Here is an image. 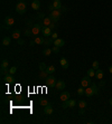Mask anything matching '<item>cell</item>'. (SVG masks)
<instances>
[{
	"label": "cell",
	"mask_w": 112,
	"mask_h": 124,
	"mask_svg": "<svg viewBox=\"0 0 112 124\" xmlns=\"http://www.w3.org/2000/svg\"><path fill=\"white\" fill-rule=\"evenodd\" d=\"M92 68H94L95 70L99 69V62H97V60L93 62V64H92Z\"/></svg>",
	"instance_id": "obj_35"
},
{
	"label": "cell",
	"mask_w": 112,
	"mask_h": 124,
	"mask_svg": "<svg viewBox=\"0 0 112 124\" xmlns=\"http://www.w3.org/2000/svg\"><path fill=\"white\" fill-rule=\"evenodd\" d=\"M52 6L54 7V9H61L62 8V2H61V0H54Z\"/></svg>",
	"instance_id": "obj_17"
},
{
	"label": "cell",
	"mask_w": 112,
	"mask_h": 124,
	"mask_svg": "<svg viewBox=\"0 0 112 124\" xmlns=\"http://www.w3.org/2000/svg\"><path fill=\"white\" fill-rule=\"evenodd\" d=\"M54 46H57V47H63L64 45H65V41L64 39H61V38H57V39L54 40Z\"/></svg>",
	"instance_id": "obj_13"
},
{
	"label": "cell",
	"mask_w": 112,
	"mask_h": 124,
	"mask_svg": "<svg viewBox=\"0 0 112 124\" xmlns=\"http://www.w3.org/2000/svg\"><path fill=\"white\" fill-rule=\"evenodd\" d=\"M84 93H85V87H83V86L78 87V89H77V94L78 95H83Z\"/></svg>",
	"instance_id": "obj_31"
},
{
	"label": "cell",
	"mask_w": 112,
	"mask_h": 124,
	"mask_svg": "<svg viewBox=\"0 0 112 124\" xmlns=\"http://www.w3.org/2000/svg\"><path fill=\"white\" fill-rule=\"evenodd\" d=\"M49 74L46 72V70H41V73H39V77L41 78H44V79H46L47 77H48Z\"/></svg>",
	"instance_id": "obj_22"
},
{
	"label": "cell",
	"mask_w": 112,
	"mask_h": 124,
	"mask_svg": "<svg viewBox=\"0 0 112 124\" xmlns=\"http://www.w3.org/2000/svg\"><path fill=\"white\" fill-rule=\"evenodd\" d=\"M60 64H61V66H62V68H64V69H67V68H68V66H70V63H68V60H67L65 57L61 58Z\"/></svg>",
	"instance_id": "obj_8"
},
{
	"label": "cell",
	"mask_w": 112,
	"mask_h": 124,
	"mask_svg": "<svg viewBox=\"0 0 112 124\" xmlns=\"http://www.w3.org/2000/svg\"><path fill=\"white\" fill-rule=\"evenodd\" d=\"M45 82H46V85L48 86V87H55V85H56V78L53 75H51V76H48L46 79H45Z\"/></svg>",
	"instance_id": "obj_2"
},
{
	"label": "cell",
	"mask_w": 112,
	"mask_h": 124,
	"mask_svg": "<svg viewBox=\"0 0 112 124\" xmlns=\"http://www.w3.org/2000/svg\"><path fill=\"white\" fill-rule=\"evenodd\" d=\"M76 105V101L75 99H70V107H75Z\"/></svg>",
	"instance_id": "obj_38"
},
{
	"label": "cell",
	"mask_w": 112,
	"mask_h": 124,
	"mask_svg": "<svg viewBox=\"0 0 112 124\" xmlns=\"http://www.w3.org/2000/svg\"><path fill=\"white\" fill-rule=\"evenodd\" d=\"M19 1H24V0H19Z\"/></svg>",
	"instance_id": "obj_47"
},
{
	"label": "cell",
	"mask_w": 112,
	"mask_h": 124,
	"mask_svg": "<svg viewBox=\"0 0 112 124\" xmlns=\"http://www.w3.org/2000/svg\"><path fill=\"white\" fill-rule=\"evenodd\" d=\"M109 103H110V105L112 106V97H111V99H109Z\"/></svg>",
	"instance_id": "obj_45"
},
{
	"label": "cell",
	"mask_w": 112,
	"mask_h": 124,
	"mask_svg": "<svg viewBox=\"0 0 112 124\" xmlns=\"http://www.w3.org/2000/svg\"><path fill=\"white\" fill-rule=\"evenodd\" d=\"M0 74H1L2 76H6L7 74H9V69H8V68H1V70H0Z\"/></svg>",
	"instance_id": "obj_30"
},
{
	"label": "cell",
	"mask_w": 112,
	"mask_h": 124,
	"mask_svg": "<svg viewBox=\"0 0 112 124\" xmlns=\"http://www.w3.org/2000/svg\"><path fill=\"white\" fill-rule=\"evenodd\" d=\"M39 104H41V105L44 107V106L48 105L49 102H48V99H39Z\"/></svg>",
	"instance_id": "obj_25"
},
{
	"label": "cell",
	"mask_w": 112,
	"mask_h": 124,
	"mask_svg": "<svg viewBox=\"0 0 112 124\" xmlns=\"http://www.w3.org/2000/svg\"><path fill=\"white\" fill-rule=\"evenodd\" d=\"M47 66L45 63H39V70H46Z\"/></svg>",
	"instance_id": "obj_32"
},
{
	"label": "cell",
	"mask_w": 112,
	"mask_h": 124,
	"mask_svg": "<svg viewBox=\"0 0 112 124\" xmlns=\"http://www.w3.org/2000/svg\"><path fill=\"white\" fill-rule=\"evenodd\" d=\"M17 43H18V45H24V43H25V40L21 39V38H19V39L17 40Z\"/></svg>",
	"instance_id": "obj_41"
},
{
	"label": "cell",
	"mask_w": 112,
	"mask_h": 124,
	"mask_svg": "<svg viewBox=\"0 0 112 124\" xmlns=\"http://www.w3.org/2000/svg\"><path fill=\"white\" fill-rule=\"evenodd\" d=\"M52 43H54V40H53L52 38H49V37H47V39H45L44 45H45V46H48V45H51Z\"/></svg>",
	"instance_id": "obj_29"
},
{
	"label": "cell",
	"mask_w": 112,
	"mask_h": 124,
	"mask_svg": "<svg viewBox=\"0 0 112 124\" xmlns=\"http://www.w3.org/2000/svg\"><path fill=\"white\" fill-rule=\"evenodd\" d=\"M51 24H52V19H51V17H45V18L43 19V25H44L45 27H49Z\"/></svg>",
	"instance_id": "obj_19"
},
{
	"label": "cell",
	"mask_w": 112,
	"mask_h": 124,
	"mask_svg": "<svg viewBox=\"0 0 112 124\" xmlns=\"http://www.w3.org/2000/svg\"><path fill=\"white\" fill-rule=\"evenodd\" d=\"M55 88L56 91H62L65 88V82L64 80H57L56 82V85H55Z\"/></svg>",
	"instance_id": "obj_7"
},
{
	"label": "cell",
	"mask_w": 112,
	"mask_h": 124,
	"mask_svg": "<svg viewBox=\"0 0 112 124\" xmlns=\"http://www.w3.org/2000/svg\"><path fill=\"white\" fill-rule=\"evenodd\" d=\"M52 50L54 54H58L60 53V47H57V46H54V47H52Z\"/></svg>",
	"instance_id": "obj_37"
},
{
	"label": "cell",
	"mask_w": 112,
	"mask_h": 124,
	"mask_svg": "<svg viewBox=\"0 0 112 124\" xmlns=\"http://www.w3.org/2000/svg\"><path fill=\"white\" fill-rule=\"evenodd\" d=\"M91 87L93 88L94 94H97V93H99V91H97V85L94 84V83H91Z\"/></svg>",
	"instance_id": "obj_36"
},
{
	"label": "cell",
	"mask_w": 112,
	"mask_h": 124,
	"mask_svg": "<svg viewBox=\"0 0 112 124\" xmlns=\"http://www.w3.org/2000/svg\"><path fill=\"white\" fill-rule=\"evenodd\" d=\"M34 41H35L36 45H43L45 43V38H43V37H36Z\"/></svg>",
	"instance_id": "obj_21"
},
{
	"label": "cell",
	"mask_w": 112,
	"mask_h": 124,
	"mask_svg": "<svg viewBox=\"0 0 112 124\" xmlns=\"http://www.w3.org/2000/svg\"><path fill=\"white\" fill-rule=\"evenodd\" d=\"M4 79L7 84H11V83L15 82V78H14V76H12L11 74H7L6 76H4Z\"/></svg>",
	"instance_id": "obj_11"
},
{
	"label": "cell",
	"mask_w": 112,
	"mask_h": 124,
	"mask_svg": "<svg viewBox=\"0 0 112 124\" xmlns=\"http://www.w3.org/2000/svg\"><path fill=\"white\" fill-rule=\"evenodd\" d=\"M51 38H52L53 40L57 39V38H58V35H57V33H53V34H52V36H51Z\"/></svg>",
	"instance_id": "obj_39"
},
{
	"label": "cell",
	"mask_w": 112,
	"mask_h": 124,
	"mask_svg": "<svg viewBox=\"0 0 112 124\" xmlns=\"http://www.w3.org/2000/svg\"><path fill=\"white\" fill-rule=\"evenodd\" d=\"M84 94L87 96V97H92L94 95V91H93V88L91 87V86H87V87L85 88V93Z\"/></svg>",
	"instance_id": "obj_14"
},
{
	"label": "cell",
	"mask_w": 112,
	"mask_h": 124,
	"mask_svg": "<svg viewBox=\"0 0 112 124\" xmlns=\"http://www.w3.org/2000/svg\"><path fill=\"white\" fill-rule=\"evenodd\" d=\"M10 41H11L10 37L6 36V37H4V38H2V41H1V43H2V45H4V46H9V45H10Z\"/></svg>",
	"instance_id": "obj_20"
},
{
	"label": "cell",
	"mask_w": 112,
	"mask_h": 124,
	"mask_svg": "<svg viewBox=\"0 0 112 124\" xmlns=\"http://www.w3.org/2000/svg\"><path fill=\"white\" fill-rule=\"evenodd\" d=\"M70 97H71L70 92H63V93L61 94V101H62V102H65L67 99H70Z\"/></svg>",
	"instance_id": "obj_12"
},
{
	"label": "cell",
	"mask_w": 112,
	"mask_h": 124,
	"mask_svg": "<svg viewBox=\"0 0 112 124\" xmlns=\"http://www.w3.org/2000/svg\"><path fill=\"white\" fill-rule=\"evenodd\" d=\"M8 65H9V62L7 59H2L1 60V68H7Z\"/></svg>",
	"instance_id": "obj_28"
},
{
	"label": "cell",
	"mask_w": 112,
	"mask_h": 124,
	"mask_svg": "<svg viewBox=\"0 0 112 124\" xmlns=\"http://www.w3.org/2000/svg\"><path fill=\"white\" fill-rule=\"evenodd\" d=\"M31 8H33L34 10H38L41 8V1L39 0H34L33 2H31Z\"/></svg>",
	"instance_id": "obj_15"
},
{
	"label": "cell",
	"mask_w": 112,
	"mask_h": 124,
	"mask_svg": "<svg viewBox=\"0 0 112 124\" xmlns=\"http://www.w3.org/2000/svg\"><path fill=\"white\" fill-rule=\"evenodd\" d=\"M90 85H91V77L90 76H85L81 79V86L86 88L87 86H90Z\"/></svg>",
	"instance_id": "obj_3"
},
{
	"label": "cell",
	"mask_w": 112,
	"mask_h": 124,
	"mask_svg": "<svg viewBox=\"0 0 112 124\" xmlns=\"http://www.w3.org/2000/svg\"><path fill=\"white\" fill-rule=\"evenodd\" d=\"M41 26L39 25V24H35V25H33V27H31V33H33V35H38V34L41 31Z\"/></svg>",
	"instance_id": "obj_4"
},
{
	"label": "cell",
	"mask_w": 112,
	"mask_h": 124,
	"mask_svg": "<svg viewBox=\"0 0 112 124\" xmlns=\"http://www.w3.org/2000/svg\"><path fill=\"white\" fill-rule=\"evenodd\" d=\"M52 53H53L52 48H46V49H44V50H43V55H44V56H49Z\"/></svg>",
	"instance_id": "obj_26"
},
{
	"label": "cell",
	"mask_w": 112,
	"mask_h": 124,
	"mask_svg": "<svg viewBox=\"0 0 112 124\" xmlns=\"http://www.w3.org/2000/svg\"><path fill=\"white\" fill-rule=\"evenodd\" d=\"M41 31H43V36H45V37L52 36V29H51V27H44L41 29Z\"/></svg>",
	"instance_id": "obj_10"
},
{
	"label": "cell",
	"mask_w": 112,
	"mask_h": 124,
	"mask_svg": "<svg viewBox=\"0 0 112 124\" xmlns=\"http://www.w3.org/2000/svg\"><path fill=\"white\" fill-rule=\"evenodd\" d=\"M49 27H51V29H56V28H57V26H56V24L55 22H52V24H51V25H49Z\"/></svg>",
	"instance_id": "obj_40"
},
{
	"label": "cell",
	"mask_w": 112,
	"mask_h": 124,
	"mask_svg": "<svg viewBox=\"0 0 112 124\" xmlns=\"http://www.w3.org/2000/svg\"><path fill=\"white\" fill-rule=\"evenodd\" d=\"M46 72L49 74V75H52L54 72H55V67L53 65H51V66H47V68H46Z\"/></svg>",
	"instance_id": "obj_23"
},
{
	"label": "cell",
	"mask_w": 112,
	"mask_h": 124,
	"mask_svg": "<svg viewBox=\"0 0 112 124\" xmlns=\"http://www.w3.org/2000/svg\"><path fill=\"white\" fill-rule=\"evenodd\" d=\"M11 37H12L14 39L18 40L19 38H20V30H19V29H15L14 31H12V35H11Z\"/></svg>",
	"instance_id": "obj_16"
},
{
	"label": "cell",
	"mask_w": 112,
	"mask_h": 124,
	"mask_svg": "<svg viewBox=\"0 0 112 124\" xmlns=\"http://www.w3.org/2000/svg\"><path fill=\"white\" fill-rule=\"evenodd\" d=\"M27 10V6L26 4L24 2V1H19L18 4H17V6H16V11L18 12V14H20V15H22V14H25Z\"/></svg>",
	"instance_id": "obj_1"
},
{
	"label": "cell",
	"mask_w": 112,
	"mask_h": 124,
	"mask_svg": "<svg viewBox=\"0 0 112 124\" xmlns=\"http://www.w3.org/2000/svg\"><path fill=\"white\" fill-rule=\"evenodd\" d=\"M31 29H29V28H27V29H25V36L26 37H30V35H31Z\"/></svg>",
	"instance_id": "obj_34"
},
{
	"label": "cell",
	"mask_w": 112,
	"mask_h": 124,
	"mask_svg": "<svg viewBox=\"0 0 112 124\" xmlns=\"http://www.w3.org/2000/svg\"><path fill=\"white\" fill-rule=\"evenodd\" d=\"M95 72H97V70L94 69V68H90V69L87 70V76H90V77L95 76Z\"/></svg>",
	"instance_id": "obj_27"
},
{
	"label": "cell",
	"mask_w": 112,
	"mask_h": 124,
	"mask_svg": "<svg viewBox=\"0 0 112 124\" xmlns=\"http://www.w3.org/2000/svg\"><path fill=\"white\" fill-rule=\"evenodd\" d=\"M61 10L60 9H54V10L51 11V15H49V17L51 18H56V19H58L60 20V17H61Z\"/></svg>",
	"instance_id": "obj_5"
},
{
	"label": "cell",
	"mask_w": 112,
	"mask_h": 124,
	"mask_svg": "<svg viewBox=\"0 0 112 124\" xmlns=\"http://www.w3.org/2000/svg\"><path fill=\"white\" fill-rule=\"evenodd\" d=\"M5 24H6L7 26H9V27H12V26L15 25V18H12V17H10V16H8V17L5 18Z\"/></svg>",
	"instance_id": "obj_6"
},
{
	"label": "cell",
	"mask_w": 112,
	"mask_h": 124,
	"mask_svg": "<svg viewBox=\"0 0 112 124\" xmlns=\"http://www.w3.org/2000/svg\"><path fill=\"white\" fill-rule=\"evenodd\" d=\"M16 72H17V67H16V66H12L10 69H9V74H11V75L16 74Z\"/></svg>",
	"instance_id": "obj_33"
},
{
	"label": "cell",
	"mask_w": 112,
	"mask_h": 124,
	"mask_svg": "<svg viewBox=\"0 0 112 124\" xmlns=\"http://www.w3.org/2000/svg\"><path fill=\"white\" fill-rule=\"evenodd\" d=\"M86 105H87V104H86V102L84 101V99H81V101L78 102V107H80V109H84L86 107Z\"/></svg>",
	"instance_id": "obj_24"
},
{
	"label": "cell",
	"mask_w": 112,
	"mask_h": 124,
	"mask_svg": "<svg viewBox=\"0 0 112 124\" xmlns=\"http://www.w3.org/2000/svg\"><path fill=\"white\" fill-rule=\"evenodd\" d=\"M109 72H110V73L112 74V65L110 66V67H109Z\"/></svg>",
	"instance_id": "obj_44"
},
{
	"label": "cell",
	"mask_w": 112,
	"mask_h": 124,
	"mask_svg": "<svg viewBox=\"0 0 112 124\" xmlns=\"http://www.w3.org/2000/svg\"><path fill=\"white\" fill-rule=\"evenodd\" d=\"M37 17H38V19H44L45 18V15H44V14H39Z\"/></svg>",
	"instance_id": "obj_42"
},
{
	"label": "cell",
	"mask_w": 112,
	"mask_h": 124,
	"mask_svg": "<svg viewBox=\"0 0 112 124\" xmlns=\"http://www.w3.org/2000/svg\"><path fill=\"white\" fill-rule=\"evenodd\" d=\"M110 47L112 48V40H111V43H110Z\"/></svg>",
	"instance_id": "obj_46"
},
{
	"label": "cell",
	"mask_w": 112,
	"mask_h": 124,
	"mask_svg": "<svg viewBox=\"0 0 112 124\" xmlns=\"http://www.w3.org/2000/svg\"><path fill=\"white\" fill-rule=\"evenodd\" d=\"M34 45H36V44H35V41H34V40H31V41H30V46H34Z\"/></svg>",
	"instance_id": "obj_43"
},
{
	"label": "cell",
	"mask_w": 112,
	"mask_h": 124,
	"mask_svg": "<svg viewBox=\"0 0 112 124\" xmlns=\"http://www.w3.org/2000/svg\"><path fill=\"white\" fill-rule=\"evenodd\" d=\"M53 112H54V109H53V106L51 104L44 106V113L46 115H51V114H53Z\"/></svg>",
	"instance_id": "obj_9"
},
{
	"label": "cell",
	"mask_w": 112,
	"mask_h": 124,
	"mask_svg": "<svg viewBox=\"0 0 112 124\" xmlns=\"http://www.w3.org/2000/svg\"><path fill=\"white\" fill-rule=\"evenodd\" d=\"M103 76H104V73H103V70L102 69H97V72H95V77H97V79H102L103 78Z\"/></svg>",
	"instance_id": "obj_18"
}]
</instances>
